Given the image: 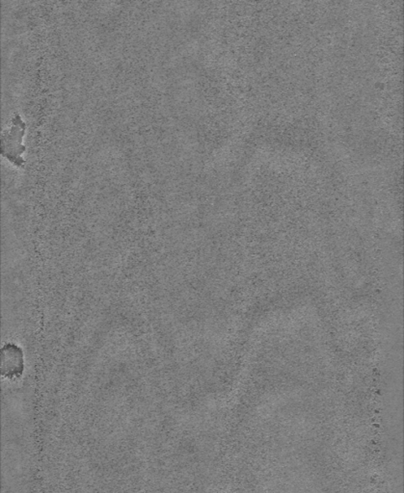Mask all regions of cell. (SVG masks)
I'll return each mask as SVG.
<instances>
[{
	"instance_id": "6da1fadb",
	"label": "cell",
	"mask_w": 404,
	"mask_h": 493,
	"mask_svg": "<svg viewBox=\"0 0 404 493\" xmlns=\"http://www.w3.org/2000/svg\"><path fill=\"white\" fill-rule=\"evenodd\" d=\"M2 354V374L8 379L17 378L23 371V352L18 346L8 344Z\"/></svg>"
}]
</instances>
